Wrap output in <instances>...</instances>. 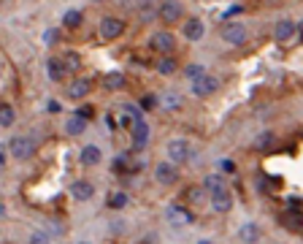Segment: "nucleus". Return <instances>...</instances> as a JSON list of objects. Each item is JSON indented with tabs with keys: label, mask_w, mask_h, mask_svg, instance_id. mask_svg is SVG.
I'll return each instance as SVG.
<instances>
[{
	"label": "nucleus",
	"mask_w": 303,
	"mask_h": 244,
	"mask_svg": "<svg viewBox=\"0 0 303 244\" xmlns=\"http://www.w3.org/2000/svg\"><path fill=\"white\" fill-rule=\"evenodd\" d=\"M273 141H276L273 133H260L257 138H254V147H257V149H271Z\"/></svg>",
	"instance_id": "nucleus-30"
},
{
	"label": "nucleus",
	"mask_w": 303,
	"mask_h": 244,
	"mask_svg": "<svg viewBox=\"0 0 303 244\" xmlns=\"http://www.w3.org/2000/svg\"><path fill=\"white\" fill-rule=\"evenodd\" d=\"M208 206H211V212L214 214H227L233 209V193L227 187H222V190H214V193H208Z\"/></svg>",
	"instance_id": "nucleus-10"
},
{
	"label": "nucleus",
	"mask_w": 303,
	"mask_h": 244,
	"mask_svg": "<svg viewBox=\"0 0 303 244\" xmlns=\"http://www.w3.org/2000/svg\"><path fill=\"white\" fill-rule=\"evenodd\" d=\"M87 125H90V120H87V117H82V114H79V111H76V114H73L71 120L65 122V133H68L71 138H76V136H84Z\"/></svg>",
	"instance_id": "nucleus-19"
},
{
	"label": "nucleus",
	"mask_w": 303,
	"mask_h": 244,
	"mask_svg": "<svg viewBox=\"0 0 303 244\" xmlns=\"http://www.w3.org/2000/svg\"><path fill=\"white\" fill-rule=\"evenodd\" d=\"M219 168H222V174H225V176H227V174H235V163H233V160H222Z\"/></svg>",
	"instance_id": "nucleus-35"
},
{
	"label": "nucleus",
	"mask_w": 303,
	"mask_h": 244,
	"mask_svg": "<svg viewBox=\"0 0 303 244\" xmlns=\"http://www.w3.org/2000/svg\"><path fill=\"white\" fill-rule=\"evenodd\" d=\"M79 163H82L84 168H95L103 163V149L98 147V144H84L82 149H79Z\"/></svg>",
	"instance_id": "nucleus-14"
},
{
	"label": "nucleus",
	"mask_w": 303,
	"mask_h": 244,
	"mask_svg": "<svg viewBox=\"0 0 303 244\" xmlns=\"http://www.w3.org/2000/svg\"><path fill=\"white\" fill-rule=\"evenodd\" d=\"M138 103H141V111H154V109L160 106V98L157 95H144Z\"/></svg>",
	"instance_id": "nucleus-33"
},
{
	"label": "nucleus",
	"mask_w": 303,
	"mask_h": 244,
	"mask_svg": "<svg viewBox=\"0 0 303 244\" xmlns=\"http://www.w3.org/2000/svg\"><path fill=\"white\" fill-rule=\"evenodd\" d=\"M9 152H11V157L14 160H19V163H25V160H33L36 157V152H38V141L33 136H14L9 141Z\"/></svg>",
	"instance_id": "nucleus-1"
},
{
	"label": "nucleus",
	"mask_w": 303,
	"mask_h": 244,
	"mask_svg": "<svg viewBox=\"0 0 303 244\" xmlns=\"http://www.w3.org/2000/svg\"><path fill=\"white\" fill-rule=\"evenodd\" d=\"M60 36H63V30H60V28H49V30L44 33V44L46 46H57L60 44Z\"/></svg>",
	"instance_id": "nucleus-31"
},
{
	"label": "nucleus",
	"mask_w": 303,
	"mask_h": 244,
	"mask_svg": "<svg viewBox=\"0 0 303 244\" xmlns=\"http://www.w3.org/2000/svg\"><path fill=\"white\" fill-rule=\"evenodd\" d=\"M149 46L157 55H173V49H176V36H173L171 30H157L149 38Z\"/></svg>",
	"instance_id": "nucleus-11"
},
{
	"label": "nucleus",
	"mask_w": 303,
	"mask_h": 244,
	"mask_svg": "<svg viewBox=\"0 0 303 244\" xmlns=\"http://www.w3.org/2000/svg\"><path fill=\"white\" fill-rule=\"evenodd\" d=\"M235 239L244 241V244H254V241L262 239V228L257 222H244V225L238 228V233H235Z\"/></svg>",
	"instance_id": "nucleus-18"
},
{
	"label": "nucleus",
	"mask_w": 303,
	"mask_h": 244,
	"mask_svg": "<svg viewBox=\"0 0 303 244\" xmlns=\"http://www.w3.org/2000/svg\"><path fill=\"white\" fill-rule=\"evenodd\" d=\"M181 33H184V38L187 41H203V36H206V25H203V19L200 17H190V19H184V25H181Z\"/></svg>",
	"instance_id": "nucleus-15"
},
{
	"label": "nucleus",
	"mask_w": 303,
	"mask_h": 244,
	"mask_svg": "<svg viewBox=\"0 0 303 244\" xmlns=\"http://www.w3.org/2000/svg\"><path fill=\"white\" fill-rule=\"evenodd\" d=\"M298 38V22L289 17H281L279 22L273 25V41L276 44H289Z\"/></svg>",
	"instance_id": "nucleus-7"
},
{
	"label": "nucleus",
	"mask_w": 303,
	"mask_h": 244,
	"mask_svg": "<svg viewBox=\"0 0 303 244\" xmlns=\"http://www.w3.org/2000/svg\"><path fill=\"white\" fill-rule=\"evenodd\" d=\"M165 217H168V222L176 225V228H187V225H192V222H195V212H192L190 206H181V203L168 206L165 209Z\"/></svg>",
	"instance_id": "nucleus-8"
},
{
	"label": "nucleus",
	"mask_w": 303,
	"mask_h": 244,
	"mask_svg": "<svg viewBox=\"0 0 303 244\" xmlns=\"http://www.w3.org/2000/svg\"><path fill=\"white\" fill-rule=\"evenodd\" d=\"M71 198L73 201H92L95 198V184L87 179H76L71 184Z\"/></svg>",
	"instance_id": "nucleus-17"
},
{
	"label": "nucleus",
	"mask_w": 303,
	"mask_h": 244,
	"mask_svg": "<svg viewBox=\"0 0 303 244\" xmlns=\"http://www.w3.org/2000/svg\"><path fill=\"white\" fill-rule=\"evenodd\" d=\"M125 19H119V17H103L100 19V25H98V36L103 38V41H117V38H122L125 36Z\"/></svg>",
	"instance_id": "nucleus-4"
},
{
	"label": "nucleus",
	"mask_w": 303,
	"mask_h": 244,
	"mask_svg": "<svg viewBox=\"0 0 303 244\" xmlns=\"http://www.w3.org/2000/svg\"><path fill=\"white\" fill-rule=\"evenodd\" d=\"M46 74H49V79L55 84H63L65 79H68V68H65V63H63V57H49L46 60Z\"/></svg>",
	"instance_id": "nucleus-16"
},
{
	"label": "nucleus",
	"mask_w": 303,
	"mask_h": 244,
	"mask_svg": "<svg viewBox=\"0 0 303 244\" xmlns=\"http://www.w3.org/2000/svg\"><path fill=\"white\" fill-rule=\"evenodd\" d=\"M200 74H206V68H203L200 63H190V65H184V76L190 79V82H192V79H198Z\"/></svg>",
	"instance_id": "nucleus-32"
},
{
	"label": "nucleus",
	"mask_w": 303,
	"mask_h": 244,
	"mask_svg": "<svg viewBox=\"0 0 303 244\" xmlns=\"http://www.w3.org/2000/svg\"><path fill=\"white\" fill-rule=\"evenodd\" d=\"M90 92H92V82L87 76H73L68 82V87H65V95H68L71 101H84Z\"/></svg>",
	"instance_id": "nucleus-13"
},
{
	"label": "nucleus",
	"mask_w": 303,
	"mask_h": 244,
	"mask_svg": "<svg viewBox=\"0 0 303 244\" xmlns=\"http://www.w3.org/2000/svg\"><path fill=\"white\" fill-rule=\"evenodd\" d=\"M200 187L206 190V193H214V190H222V187H227V179H225V174H217V171H211V174H206L203 176V182H200Z\"/></svg>",
	"instance_id": "nucleus-21"
},
{
	"label": "nucleus",
	"mask_w": 303,
	"mask_h": 244,
	"mask_svg": "<svg viewBox=\"0 0 303 244\" xmlns=\"http://www.w3.org/2000/svg\"><path fill=\"white\" fill-rule=\"evenodd\" d=\"M181 17H184V6H181V0H163V3H157V19L165 25H176L181 22Z\"/></svg>",
	"instance_id": "nucleus-5"
},
{
	"label": "nucleus",
	"mask_w": 303,
	"mask_h": 244,
	"mask_svg": "<svg viewBox=\"0 0 303 244\" xmlns=\"http://www.w3.org/2000/svg\"><path fill=\"white\" fill-rule=\"evenodd\" d=\"M0 171H3V166H0Z\"/></svg>",
	"instance_id": "nucleus-39"
},
{
	"label": "nucleus",
	"mask_w": 303,
	"mask_h": 244,
	"mask_svg": "<svg viewBox=\"0 0 303 244\" xmlns=\"http://www.w3.org/2000/svg\"><path fill=\"white\" fill-rule=\"evenodd\" d=\"M3 217H6V206L0 203V220H3Z\"/></svg>",
	"instance_id": "nucleus-37"
},
{
	"label": "nucleus",
	"mask_w": 303,
	"mask_h": 244,
	"mask_svg": "<svg viewBox=\"0 0 303 244\" xmlns=\"http://www.w3.org/2000/svg\"><path fill=\"white\" fill-rule=\"evenodd\" d=\"M84 25V14L79 9H68L63 14V28H68V30H79Z\"/></svg>",
	"instance_id": "nucleus-23"
},
{
	"label": "nucleus",
	"mask_w": 303,
	"mask_h": 244,
	"mask_svg": "<svg viewBox=\"0 0 303 244\" xmlns=\"http://www.w3.org/2000/svg\"><path fill=\"white\" fill-rule=\"evenodd\" d=\"M111 166H114V171H117V174H125V171L130 168V157H127V155H119L117 160L111 163Z\"/></svg>",
	"instance_id": "nucleus-34"
},
{
	"label": "nucleus",
	"mask_w": 303,
	"mask_h": 244,
	"mask_svg": "<svg viewBox=\"0 0 303 244\" xmlns=\"http://www.w3.org/2000/svg\"><path fill=\"white\" fill-rule=\"evenodd\" d=\"M109 206L111 209H125L127 206V190H117V193L109 198Z\"/></svg>",
	"instance_id": "nucleus-29"
},
{
	"label": "nucleus",
	"mask_w": 303,
	"mask_h": 244,
	"mask_svg": "<svg viewBox=\"0 0 303 244\" xmlns=\"http://www.w3.org/2000/svg\"><path fill=\"white\" fill-rule=\"evenodd\" d=\"M0 3H3V0H0Z\"/></svg>",
	"instance_id": "nucleus-40"
},
{
	"label": "nucleus",
	"mask_w": 303,
	"mask_h": 244,
	"mask_svg": "<svg viewBox=\"0 0 303 244\" xmlns=\"http://www.w3.org/2000/svg\"><path fill=\"white\" fill-rule=\"evenodd\" d=\"M154 68H157L160 76H173L179 71V63L173 60V55H160V60L154 63Z\"/></svg>",
	"instance_id": "nucleus-22"
},
{
	"label": "nucleus",
	"mask_w": 303,
	"mask_h": 244,
	"mask_svg": "<svg viewBox=\"0 0 303 244\" xmlns=\"http://www.w3.org/2000/svg\"><path fill=\"white\" fill-rule=\"evenodd\" d=\"M165 155L171 163H176V166H184L187 160L192 157V147L187 138H171V141L165 144Z\"/></svg>",
	"instance_id": "nucleus-3"
},
{
	"label": "nucleus",
	"mask_w": 303,
	"mask_h": 244,
	"mask_svg": "<svg viewBox=\"0 0 303 244\" xmlns=\"http://www.w3.org/2000/svg\"><path fill=\"white\" fill-rule=\"evenodd\" d=\"M265 3H276V0H265Z\"/></svg>",
	"instance_id": "nucleus-38"
},
{
	"label": "nucleus",
	"mask_w": 303,
	"mask_h": 244,
	"mask_svg": "<svg viewBox=\"0 0 303 244\" xmlns=\"http://www.w3.org/2000/svg\"><path fill=\"white\" fill-rule=\"evenodd\" d=\"M138 19H141V22H152V19H157V3H152V0H141V3H138Z\"/></svg>",
	"instance_id": "nucleus-25"
},
{
	"label": "nucleus",
	"mask_w": 303,
	"mask_h": 244,
	"mask_svg": "<svg viewBox=\"0 0 303 244\" xmlns=\"http://www.w3.org/2000/svg\"><path fill=\"white\" fill-rule=\"evenodd\" d=\"M154 179H157V184H163V187H173V184H179L181 174H179L176 163L163 160V163H157V166H154Z\"/></svg>",
	"instance_id": "nucleus-6"
},
{
	"label": "nucleus",
	"mask_w": 303,
	"mask_h": 244,
	"mask_svg": "<svg viewBox=\"0 0 303 244\" xmlns=\"http://www.w3.org/2000/svg\"><path fill=\"white\" fill-rule=\"evenodd\" d=\"M244 11V6H230V9L225 11V19H230V17H235V14H241Z\"/></svg>",
	"instance_id": "nucleus-36"
},
{
	"label": "nucleus",
	"mask_w": 303,
	"mask_h": 244,
	"mask_svg": "<svg viewBox=\"0 0 303 244\" xmlns=\"http://www.w3.org/2000/svg\"><path fill=\"white\" fill-rule=\"evenodd\" d=\"M219 38L225 41L227 46H244L249 41V28L244 22H235V19H225L219 30Z\"/></svg>",
	"instance_id": "nucleus-2"
},
{
	"label": "nucleus",
	"mask_w": 303,
	"mask_h": 244,
	"mask_svg": "<svg viewBox=\"0 0 303 244\" xmlns=\"http://www.w3.org/2000/svg\"><path fill=\"white\" fill-rule=\"evenodd\" d=\"M190 87H192L195 98H208V95H214V92L219 90V79L211 76V74H200L198 79L190 82Z\"/></svg>",
	"instance_id": "nucleus-9"
},
{
	"label": "nucleus",
	"mask_w": 303,
	"mask_h": 244,
	"mask_svg": "<svg viewBox=\"0 0 303 244\" xmlns=\"http://www.w3.org/2000/svg\"><path fill=\"white\" fill-rule=\"evenodd\" d=\"M103 87L111 90V92H119L127 87V76L122 74V71H109V74L103 76Z\"/></svg>",
	"instance_id": "nucleus-20"
},
{
	"label": "nucleus",
	"mask_w": 303,
	"mask_h": 244,
	"mask_svg": "<svg viewBox=\"0 0 303 244\" xmlns=\"http://www.w3.org/2000/svg\"><path fill=\"white\" fill-rule=\"evenodd\" d=\"M17 122V111L11 103H0V128H14Z\"/></svg>",
	"instance_id": "nucleus-26"
},
{
	"label": "nucleus",
	"mask_w": 303,
	"mask_h": 244,
	"mask_svg": "<svg viewBox=\"0 0 303 244\" xmlns=\"http://www.w3.org/2000/svg\"><path fill=\"white\" fill-rule=\"evenodd\" d=\"M184 198H187V203H192V206H203L206 198H208V193L200 187V184H192V187H187Z\"/></svg>",
	"instance_id": "nucleus-24"
},
{
	"label": "nucleus",
	"mask_w": 303,
	"mask_h": 244,
	"mask_svg": "<svg viewBox=\"0 0 303 244\" xmlns=\"http://www.w3.org/2000/svg\"><path fill=\"white\" fill-rule=\"evenodd\" d=\"M160 101H163V106L171 109V111H179L181 106H184V98H181V92H165Z\"/></svg>",
	"instance_id": "nucleus-27"
},
{
	"label": "nucleus",
	"mask_w": 303,
	"mask_h": 244,
	"mask_svg": "<svg viewBox=\"0 0 303 244\" xmlns=\"http://www.w3.org/2000/svg\"><path fill=\"white\" fill-rule=\"evenodd\" d=\"M63 63H65V68H68V74H79V68H82V57H79L76 52L63 55Z\"/></svg>",
	"instance_id": "nucleus-28"
},
{
	"label": "nucleus",
	"mask_w": 303,
	"mask_h": 244,
	"mask_svg": "<svg viewBox=\"0 0 303 244\" xmlns=\"http://www.w3.org/2000/svg\"><path fill=\"white\" fill-rule=\"evenodd\" d=\"M130 138H133V147L138 149V152H144L146 147H149V138H152V133H149V125H146L144 120H133V125H130Z\"/></svg>",
	"instance_id": "nucleus-12"
}]
</instances>
